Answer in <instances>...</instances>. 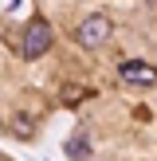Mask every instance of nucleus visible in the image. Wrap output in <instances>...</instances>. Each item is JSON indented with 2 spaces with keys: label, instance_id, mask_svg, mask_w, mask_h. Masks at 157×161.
<instances>
[{
  "label": "nucleus",
  "instance_id": "obj_1",
  "mask_svg": "<svg viewBox=\"0 0 157 161\" xmlns=\"http://www.w3.org/2000/svg\"><path fill=\"white\" fill-rule=\"evenodd\" d=\"M47 47H51V24H47V20H31L28 28H24L20 55H24V59H43Z\"/></svg>",
  "mask_w": 157,
  "mask_h": 161
},
{
  "label": "nucleus",
  "instance_id": "obj_2",
  "mask_svg": "<svg viewBox=\"0 0 157 161\" xmlns=\"http://www.w3.org/2000/svg\"><path fill=\"white\" fill-rule=\"evenodd\" d=\"M75 39H78L83 47H90V51H94V47H102V43L110 39V20H106V16H98V12L86 16V20L75 28Z\"/></svg>",
  "mask_w": 157,
  "mask_h": 161
},
{
  "label": "nucleus",
  "instance_id": "obj_3",
  "mask_svg": "<svg viewBox=\"0 0 157 161\" xmlns=\"http://www.w3.org/2000/svg\"><path fill=\"white\" fill-rule=\"evenodd\" d=\"M118 75L130 86H153L157 83V67H149V63H141V59H126L122 67H118Z\"/></svg>",
  "mask_w": 157,
  "mask_h": 161
},
{
  "label": "nucleus",
  "instance_id": "obj_4",
  "mask_svg": "<svg viewBox=\"0 0 157 161\" xmlns=\"http://www.w3.org/2000/svg\"><path fill=\"white\" fill-rule=\"evenodd\" d=\"M8 130H12L16 138H35V122H31L28 114H16L12 122H8Z\"/></svg>",
  "mask_w": 157,
  "mask_h": 161
},
{
  "label": "nucleus",
  "instance_id": "obj_5",
  "mask_svg": "<svg viewBox=\"0 0 157 161\" xmlns=\"http://www.w3.org/2000/svg\"><path fill=\"white\" fill-rule=\"evenodd\" d=\"M67 157H75V161H86V157H90V146H86V138H83V134L67 142Z\"/></svg>",
  "mask_w": 157,
  "mask_h": 161
},
{
  "label": "nucleus",
  "instance_id": "obj_6",
  "mask_svg": "<svg viewBox=\"0 0 157 161\" xmlns=\"http://www.w3.org/2000/svg\"><path fill=\"white\" fill-rule=\"evenodd\" d=\"M83 86H75V83H71V86H63V102H78V98H83Z\"/></svg>",
  "mask_w": 157,
  "mask_h": 161
}]
</instances>
